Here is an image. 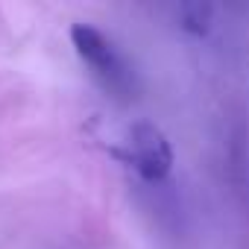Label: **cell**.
Returning <instances> with one entry per match:
<instances>
[{
  "label": "cell",
  "instance_id": "cell-1",
  "mask_svg": "<svg viewBox=\"0 0 249 249\" xmlns=\"http://www.w3.org/2000/svg\"><path fill=\"white\" fill-rule=\"evenodd\" d=\"M71 41L82 59V65L91 71V76L111 94H129L132 88V76L126 62L120 59V53L114 50V44L94 27L88 24H73L71 27Z\"/></svg>",
  "mask_w": 249,
  "mask_h": 249
},
{
  "label": "cell",
  "instance_id": "cell-2",
  "mask_svg": "<svg viewBox=\"0 0 249 249\" xmlns=\"http://www.w3.org/2000/svg\"><path fill=\"white\" fill-rule=\"evenodd\" d=\"M123 159L144 182H161L173 167V150L164 132L147 120H138L129 126L123 141Z\"/></svg>",
  "mask_w": 249,
  "mask_h": 249
}]
</instances>
